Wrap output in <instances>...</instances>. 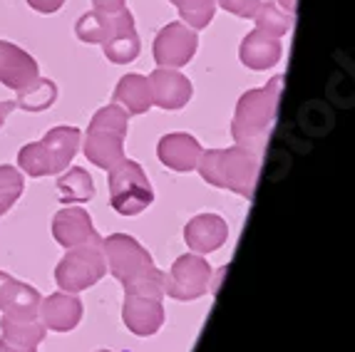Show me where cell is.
I'll return each mask as SVG.
<instances>
[{"mask_svg": "<svg viewBox=\"0 0 355 352\" xmlns=\"http://www.w3.org/2000/svg\"><path fill=\"white\" fill-rule=\"evenodd\" d=\"M107 270L122 283L125 295H149L164 298L166 273L154 265L152 253L137 241L135 236L112 234L102 238Z\"/></svg>", "mask_w": 355, "mask_h": 352, "instance_id": "obj_1", "label": "cell"}, {"mask_svg": "<svg viewBox=\"0 0 355 352\" xmlns=\"http://www.w3.org/2000/svg\"><path fill=\"white\" fill-rule=\"evenodd\" d=\"M281 92H284V75L271 77L263 87L243 92L236 102V112L231 119V137L239 147L261 154L271 137L276 114H279Z\"/></svg>", "mask_w": 355, "mask_h": 352, "instance_id": "obj_2", "label": "cell"}, {"mask_svg": "<svg viewBox=\"0 0 355 352\" xmlns=\"http://www.w3.org/2000/svg\"><path fill=\"white\" fill-rule=\"evenodd\" d=\"M196 169H199V174H202V179L207 184H211L216 188H226L231 194L251 201L256 194L261 159L259 154L234 144V147L226 149L202 152V159H199Z\"/></svg>", "mask_w": 355, "mask_h": 352, "instance_id": "obj_3", "label": "cell"}, {"mask_svg": "<svg viewBox=\"0 0 355 352\" xmlns=\"http://www.w3.org/2000/svg\"><path fill=\"white\" fill-rule=\"evenodd\" d=\"M130 132V114L119 105H107L89 119L83 152L97 169H114L125 159V139Z\"/></svg>", "mask_w": 355, "mask_h": 352, "instance_id": "obj_4", "label": "cell"}, {"mask_svg": "<svg viewBox=\"0 0 355 352\" xmlns=\"http://www.w3.org/2000/svg\"><path fill=\"white\" fill-rule=\"evenodd\" d=\"M107 186H110V206L119 216H137L154 204V188L147 179V171L127 157L114 169H110Z\"/></svg>", "mask_w": 355, "mask_h": 352, "instance_id": "obj_5", "label": "cell"}, {"mask_svg": "<svg viewBox=\"0 0 355 352\" xmlns=\"http://www.w3.org/2000/svg\"><path fill=\"white\" fill-rule=\"evenodd\" d=\"M107 263L100 243H87V246L67 248L62 261L55 268V283L62 293H83L87 288L97 285L105 278Z\"/></svg>", "mask_w": 355, "mask_h": 352, "instance_id": "obj_6", "label": "cell"}, {"mask_svg": "<svg viewBox=\"0 0 355 352\" xmlns=\"http://www.w3.org/2000/svg\"><path fill=\"white\" fill-rule=\"evenodd\" d=\"M211 265L199 253H184L172 263L164 278V295L179 303L199 300L211 290Z\"/></svg>", "mask_w": 355, "mask_h": 352, "instance_id": "obj_7", "label": "cell"}, {"mask_svg": "<svg viewBox=\"0 0 355 352\" xmlns=\"http://www.w3.org/2000/svg\"><path fill=\"white\" fill-rule=\"evenodd\" d=\"M199 47V37L196 30H191L184 23H166L164 28L157 33L154 37V60L159 67H184L187 62H191V58L196 55Z\"/></svg>", "mask_w": 355, "mask_h": 352, "instance_id": "obj_8", "label": "cell"}, {"mask_svg": "<svg viewBox=\"0 0 355 352\" xmlns=\"http://www.w3.org/2000/svg\"><path fill=\"white\" fill-rule=\"evenodd\" d=\"M135 28V15L127 8L117 12H105V10H89L80 15L75 23V35L87 45H102V42L112 40L114 35L125 33V30Z\"/></svg>", "mask_w": 355, "mask_h": 352, "instance_id": "obj_9", "label": "cell"}, {"mask_svg": "<svg viewBox=\"0 0 355 352\" xmlns=\"http://www.w3.org/2000/svg\"><path fill=\"white\" fill-rule=\"evenodd\" d=\"M149 92H152V107H159L166 112H177L182 107H187V102L191 100L194 87L191 80L184 77L174 67H157L152 75L147 77Z\"/></svg>", "mask_w": 355, "mask_h": 352, "instance_id": "obj_10", "label": "cell"}, {"mask_svg": "<svg viewBox=\"0 0 355 352\" xmlns=\"http://www.w3.org/2000/svg\"><path fill=\"white\" fill-rule=\"evenodd\" d=\"M53 236L60 246L75 248V246H87V243H100L102 236L97 234L92 216L80 206H65L53 216Z\"/></svg>", "mask_w": 355, "mask_h": 352, "instance_id": "obj_11", "label": "cell"}, {"mask_svg": "<svg viewBox=\"0 0 355 352\" xmlns=\"http://www.w3.org/2000/svg\"><path fill=\"white\" fill-rule=\"evenodd\" d=\"M166 320L162 298L149 295H125L122 303V323L137 337H152L162 330Z\"/></svg>", "mask_w": 355, "mask_h": 352, "instance_id": "obj_12", "label": "cell"}, {"mask_svg": "<svg viewBox=\"0 0 355 352\" xmlns=\"http://www.w3.org/2000/svg\"><path fill=\"white\" fill-rule=\"evenodd\" d=\"M37 77H40V67L33 55H28L15 42L0 40V85L23 92L37 82Z\"/></svg>", "mask_w": 355, "mask_h": 352, "instance_id": "obj_13", "label": "cell"}, {"mask_svg": "<svg viewBox=\"0 0 355 352\" xmlns=\"http://www.w3.org/2000/svg\"><path fill=\"white\" fill-rule=\"evenodd\" d=\"M202 144L199 139L187 132H172L164 134L157 144V157L166 169L177 171V174H189L196 169L199 159H202Z\"/></svg>", "mask_w": 355, "mask_h": 352, "instance_id": "obj_14", "label": "cell"}, {"mask_svg": "<svg viewBox=\"0 0 355 352\" xmlns=\"http://www.w3.org/2000/svg\"><path fill=\"white\" fill-rule=\"evenodd\" d=\"M37 317L45 325V330L53 333H72L83 320V300L75 293H53L40 300Z\"/></svg>", "mask_w": 355, "mask_h": 352, "instance_id": "obj_15", "label": "cell"}, {"mask_svg": "<svg viewBox=\"0 0 355 352\" xmlns=\"http://www.w3.org/2000/svg\"><path fill=\"white\" fill-rule=\"evenodd\" d=\"M45 325L40 317H23V315H8L3 313L0 317V347L18 352H37V345L45 340Z\"/></svg>", "mask_w": 355, "mask_h": 352, "instance_id": "obj_16", "label": "cell"}, {"mask_svg": "<svg viewBox=\"0 0 355 352\" xmlns=\"http://www.w3.org/2000/svg\"><path fill=\"white\" fill-rule=\"evenodd\" d=\"M229 238V223L219 213H199L184 226V241L199 256L219 251Z\"/></svg>", "mask_w": 355, "mask_h": 352, "instance_id": "obj_17", "label": "cell"}, {"mask_svg": "<svg viewBox=\"0 0 355 352\" xmlns=\"http://www.w3.org/2000/svg\"><path fill=\"white\" fill-rule=\"evenodd\" d=\"M281 55H284V45H281V37L266 35L263 30L254 28L249 35L243 37L241 45H239V58L249 70H271L281 62Z\"/></svg>", "mask_w": 355, "mask_h": 352, "instance_id": "obj_18", "label": "cell"}, {"mask_svg": "<svg viewBox=\"0 0 355 352\" xmlns=\"http://www.w3.org/2000/svg\"><path fill=\"white\" fill-rule=\"evenodd\" d=\"M42 295L28 283H20L10 273L0 270V313L8 315H23V317H37Z\"/></svg>", "mask_w": 355, "mask_h": 352, "instance_id": "obj_19", "label": "cell"}, {"mask_svg": "<svg viewBox=\"0 0 355 352\" xmlns=\"http://www.w3.org/2000/svg\"><path fill=\"white\" fill-rule=\"evenodd\" d=\"M80 141H83V132L77 127H55L40 139V147L50 161L53 176H60L70 166L75 154L80 152Z\"/></svg>", "mask_w": 355, "mask_h": 352, "instance_id": "obj_20", "label": "cell"}, {"mask_svg": "<svg viewBox=\"0 0 355 352\" xmlns=\"http://www.w3.org/2000/svg\"><path fill=\"white\" fill-rule=\"evenodd\" d=\"M114 105H119L127 114H147L152 109V92H149V82L144 75L130 72L117 82L112 94Z\"/></svg>", "mask_w": 355, "mask_h": 352, "instance_id": "obj_21", "label": "cell"}, {"mask_svg": "<svg viewBox=\"0 0 355 352\" xmlns=\"http://www.w3.org/2000/svg\"><path fill=\"white\" fill-rule=\"evenodd\" d=\"M58 191L65 204H85L95 199V182L83 166L65 169L58 179Z\"/></svg>", "mask_w": 355, "mask_h": 352, "instance_id": "obj_22", "label": "cell"}, {"mask_svg": "<svg viewBox=\"0 0 355 352\" xmlns=\"http://www.w3.org/2000/svg\"><path fill=\"white\" fill-rule=\"evenodd\" d=\"M15 109L23 112H45L58 102V85L50 80V77H37V82L33 87L23 89V92H15Z\"/></svg>", "mask_w": 355, "mask_h": 352, "instance_id": "obj_23", "label": "cell"}, {"mask_svg": "<svg viewBox=\"0 0 355 352\" xmlns=\"http://www.w3.org/2000/svg\"><path fill=\"white\" fill-rule=\"evenodd\" d=\"M254 23L259 30H263L266 35H273V37H284L291 33L293 28V15L286 12L279 3H273V0H261L259 10L254 15Z\"/></svg>", "mask_w": 355, "mask_h": 352, "instance_id": "obj_24", "label": "cell"}, {"mask_svg": "<svg viewBox=\"0 0 355 352\" xmlns=\"http://www.w3.org/2000/svg\"><path fill=\"white\" fill-rule=\"evenodd\" d=\"M139 50H142V42H139V35H137V28L125 30L114 35L112 40L102 42V53L110 62L114 65H127V62H135L139 58Z\"/></svg>", "mask_w": 355, "mask_h": 352, "instance_id": "obj_25", "label": "cell"}, {"mask_svg": "<svg viewBox=\"0 0 355 352\" xmlns=\"http://www.w3.org/2000/svg\"><path fill=\"white\" fill-rule=\"evenodd\" d=\"M182 15V23L191 30H204L214 20L216 0H169Z\"/></svg>", "mask_w": 355, "mask_h": 352, "instance_id": "obj_26", "label": "cell"}, {"mask_svg": "<svg viewBox=\"0 0 355 352\" xmlns=\"http://www.w3.org/2000/svg\"><path fill=\"white\" fill-rule=\"evenodd\" d=\"M23 188H25V179H23V174H20V169L8 166V164L0 166V191H3V194H10L12 199H20V196H23Z\"/></svg>", "mask_w": 355, "mask_h": 352, "instance_id": "obj_27", "label": "cell"}, {"mask_svg": "<svg viewBox=\"0 0 355 352\" xmlns=\"http://www.w3.org/2000/svg\"><path fill=\"white\" fill-rule=\"evenodd\" d=\"M216 6H221L226 12L236 15V18H254L261 0H216Z\"/></svg>", "mask_w": 355, "mask_h": 352, "instance_id": "obj_28", "label": "cell"}, {"mask_svg": "<svg viewBox=\"0 0 355 352\" xmlns=\"http://www.w3.org/2000/svg\"><path fill=\"white\" fill-rule=\"evenodd\" d=\"M28 6L35 12H42V15H53L65 6V0H28Z\"/></svg>", "mask_w": 355, "mask_h": 352, "instance_id": "obj_29", "label": "cell"}, {"mask_svg": "<svg viewBox=\"0 0 355 352\" xmlns=\"http://www.w3.org/2000/svg\"><path fill=\"white\" fill-rule=\"evenodd\" d=\"M92 6L97 10H105V12H117L122 8H127V0H92Z\"/></svg>", "mask_w": 355, "mask_h": 352, "instance_id": "obj_30", "label": "cell"}, {"mask_svg": "<svg viewBox=\"0 0 355 352\" xmlns=\"http://www.w3.org/2000/svg\"><path fill=\"white\" fill-rule=\"evenodd\" d=\"M15 201H18V199H12L10 194H3V191H0V216L10 211L12 206H15Z\"/></svg>", "mask_w": 355, "mask_h": 352, "instance_id": "obj_31", "label": "cell"}, {"mask_svg": "<svg viewBox=\"0 0 355 352\" xmlns=\"http://www.w3.org/2000/svg\"><path fill=\"white\" fill-rule=\"evenodd\" d=\"M15 109V102H0V127L6 124V119H8V114Z\"/></svg>", "mask_w": 355, "mask_h": 352, "instance_id": "obj_32", "label": "cell"}, {"mask_svg": "<svg viewBox=\"0 0 355 352\" xmlns=\"http://www.w3.org/2000/svg\"><path fill=\"white\" fill-rule=\"evenodd\" d=\"M279 6L284 8L286 12H291V15H296V8H298V0H279Z\"/></svg>", "mask_w": 355, "mask_h": 352, "instance_id": "obj_33", "label": "cell"}, {"mask_svg": "<svg viewBox=\"0 0 355 352\" xmlns=\"http://www.w3.org/2000/svg\"><path fill=\"white\" fill-rule=\"evenodd\" d=\"M0 352H18V350H6V347H0Z\"/></svg>", "mask_w": 355, "mask_h": 352, "instance_id": "obj_34", "label": "cell"}, {"mask_svg": "<svg viewBox=\"0 0 355 352\" xmlns=\"http://www.w3.org/2000/svg\"><path fill=\"white\" fill-rule=\"evenodd\" d=\"M97 352H112V350H97Z\"/></svg>", "mask_w": 355, "mask_h": 352, "instance_id": "obj_35", "label": "cell"}]
</instances>
